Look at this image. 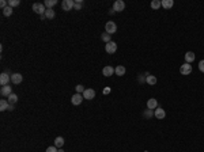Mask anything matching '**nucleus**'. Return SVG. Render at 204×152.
<instances>
[{
    "label": "nucleus",
    "instance_id": "bb28decb",
    "mask_svg": "<svg viewBox=\"0 0 204 152\" xmlns=\"http://www.w3.org/2000/svg\"><path fill=\"white\" fill-rule=\"evenodd\" d=\"M143 116H144V118L150 120L151 117L154 116V113H153V110H151V109H146V110H144V113H143Z\"/></svg>",
    "mask_w": 204,
    "mask_h": 152
},
{
    "label": "nucleus",
    "instance_id": "2eb2a0df",
    "mask_svg": "<svg viewBox=\"0 0 204 152\" xmlns=\"http://www.w3.org/2000/svg\"><path fill=\"white\" fill-rule=\"evenodd\" d=\"M194 58H196V56H194L193 52H186V53H185V63L191 64V63L194 61Z\"/></svg>",
    "mask_w": 204,
    "mask_h": 152
},
{
    "label": "nucleus",
    "instance_id": "c9c22d12",
    "mask_svg": "<svg viewBox=\"0 0 204 152\" xmlns=\"http://www.w3.org/2000/svg\"><path fill=\"white\" fill-rule=\"evenodd\" d=\"M59 152H64V149L63 148H59Z\"/></svg>",
    "mask_w": 204,
    "mask_h": 152
},
{
    "label": "nucleus",
    "instance_id": "9d476101",
    "mask_svg": "<svg viewBox=\"0 0 204 152\" xmlns=\"http://www.w3.org/2000/svg\"><path fill=\"white\" fill-rule=\"evenodd\" d=\"M0 94L3 95V97H10V95L12 94V90H11V87L8 86V84H7V86H1Z\"/></svg>",
    "mask_w": 204,
    "mask_h": 152
},
{
    "label": "nucleus",
    "instance_id": "20e7f679",
    "mask_svg": "<svg viewBox=\"0 0 204 152\" xmlns=\"http://www.w3.org/2000/svg\"><path fill=\"white\" fill-rule=\"evenodd\" d=\"M124 8H125V3L123 0H117V1L113 3V11H116V12H121V11H124Z\"/></svg>",
    "mask_w": 204,
    "mask_h": 152
},
{
    "label": "nucleus",
    "instance_id": "393cba45",
    "mask_svg": "<svg viewBox=\"0 0 204 152\" xmlns=\"http://www.w3.org/2000/svg\"><path fill=\"white\" fill-rule=\"evenodd\" d=\"M54 15H56V14H54V11L52 10V8H46V12H45V16H46L48 19H53Z\"/></svg>",
    "mask_w": 204,
    "mask_h": 152
},
{
    "label": "nucleus",
    "instance_id": "7ed1b4c3",
    "mask_svg": "<svg viewBox=\"0 0 204 152\" xmlns=\"http://www.w3.org/2000/svg\"><path fill=\"white\" fill-rule=\"evenodd\" d=\"M105 50H106V53H109V55L116 53L117 52V44H116L114 41H110V42H108V44H105Z\"/></svg>",
    "mask_w": 204,
    "mask_h": 152
},
{
    "label": "nucleus",
    "instance_id": "0eeeda50",
    "mask_svg": "<svg viewBox=\"0 0 204 152\" xmlns=\"http://www.w3.org/2000/svg\"><path fill=\"white\" fill-rule=\"evenodd\" d=\"M82 95H83V98H84V99L90 100V99H92V98H95V91L92 90V88H86Z\"/></svg>",
    "mask_w": 204,
    "mask_h": 152
},
{
    "label": "nucleus",
    "instance_id": "9b49d317",
    "mask_svg": "<svg viewBox=\"0 0 204 152\" xmlns=\"http://www.w3.org/2000/svg\"><path fill=\"white\" fill-rule=\"evenodd\" d=\"M113 73H114V68H113V67H110V65H106L105 68L102 69V75H103V76H106V78L112 76Z\"/></svg>",
    "mask_w": 204,
    "mask_h": 152
},
{
    "label": "nucleus",
    "instance_id": "1a4fd4ad",
    "mask_svg": "<svg viewBox=\"0 0 204 152\" xmlns=\"http://www.w3.org/2000/svg\"><path fill=\"white\" fill-rule=\"evenodd\" d=\"M154 116H155L156 120H163V118L166 117V113H165V110H163L162 107H156L155 111H154Z\"/></svg>",
    "mask_w": 204,
    "mask_h": 152
},
{
    "label": "nucleus",
    "instance_id": "f257e3e1",
    "mask_svg": "<svg viewBox=\"0 0 204 152\" xmlns=\"http://www.w3.org/2000/svg\"><path fill=\"white\" fill-rule=\"evenodd\" d=\"M105 31L108 33V34H114L116 31H117V25H116L113 20H109V22H106V25H105Z\"/></svg>",
    "mask_w": 204,
    "mask_h": 152
},
{
    "label": "nucleus",
    "instance_id": "aec40b11",
    "mask_svg": "<svg viewBox=\"0 0 204 152\" xmlns=\"http://www.w3.org/2000/svg\"><path fill=\"white\" fill-rule=\"evenodd\" d=\"M8 106H10L8 100H6V99H1V100H0V110H1V111L8 110Z\"/></svg>",
    "mask_w": 204,
    "mask_h": 152
},
{
    "label": "nucleus",
    "instance_id": "6e6552de",
    "mask_svg": "<svg viewBox=\"0 0 204 152\" xmlns=\"http://www.w3.org/2000/svg\"><path fill=\"white\" fill-rule=\"evenodd\" d=\"M180 72H181L182 75H189V73L192 72V65L188 64V63L182 64L181 67H180Z\"/></svg>",
    "mask_w": 204,
    "mask_h": 152
},
{
    "label": "nucleus",
    "instance_id": "cd10ccee",
    "mask_svg": "<svg viewBox=\"0 0 204 152\" xmlns=\"http://www.w3.org/2000/svg\"><path fill=\"white\" fill-rule=\"evenodd\" d=\"M73 10H82V0H76L75 4H73Z\"/></svg>",
    "mask_w": 204,
    "mask_h": 152
},
{
    "label": "nucleus",
    "instance_id": "412c9836",
    "mask_svg": "<svg viewBox=\"0 0 204 152\" xmlns=\"http://www.w3.org/2000/svg\"><path fill=\"white\" fill-rule=\"evenodd\" d=\"M146 81L148 84H151V86H154V84H156V78H155V76H153V75H147V76H146Z\"/></svg>",
    "mask_w": 204,
    "mask_h": 152
},
{
    "label": "nucleus",
    "instance_id": "a878e982",
    "mask_svg": "<svg viewBox=\"0 0 204 152\" xmlns=\"http://www.w3.org/2000/svg\"><path fill=\"white\" fill-rule=\"evenodd\" d=\"M12 7H10V6H7L6 8L3 10V15L4 16H10V15H12Z\"/></svg>",
    "mask_w": 204,
    "mask_h": 152
},
{
    "label": "nucleus",
    "instance_id": "b1692460",
    "mask_svg": "<svg viewBox=\"0 0 204 152\" xmlns=\"http://www.w3.org/2000/svg\"><path fill=\"white\" fill-rule=\"evenodd\" d=\"M16 102H18V95L16 94H11L10 97H8V103L10 105H14V103H16Z\"/></svg>",
    "mask_w": 204,
    "mask_h": 152
},
{
    "label": "nucleus",
    "instance_id": "ddd939ff",
    "mask_svg": "<svg viewBox=\"0 0 204 152\" xmlns=\"http://www.w3.org/2000/svg\"><path fill=\"white\" fill-rule=\"evenodd\" d=\"M22 80H23V76L21 73H12V75H11V81H12L14 84L22 83Z\"/></svg>",
    "mask_w": 204,
    "mask_h": 152
},
{
    "label": "nucleus",
    "instance_id": "423d86ee",
    "mask_svg": "<svg viewBox=\"0 0 204 152\" xmlns=\"http://www.w3.org/2000/svg\"><path fill=\"white\" fill-rule=\"evenodd\" d=\"M83 99H84V98H83V95L82 94H73L72 95V98H71V102H72V105H75V106H78V105H80L83 102Z\"/></svg>",
    "mask_w": 204,
    "mask_h": 152
},
{
    "label": "nucleus",
    "instance_id": "f8f14e48",
    "mask_svg": "<svg viewBox=\"0 0 204 152\" xmlns=\"http://www.w3.org/2000/svg\"><path fill=\"white\" fill-rule=\"evenodd\" d=\"M10 80H11V76H8V73L3 72V73L0 75V84H1V86H7Z\"/></svg>",
    "mask_w": 204,
    "mask_h": 152
},
{
    "label": "nucleus",
    "instance_id": "4be33fe9",
    "mask_svg": "<svg viewBox=\"0 0 204 152\" xmlns=\"http://www.w3.org/2000/svg\"><path fill=\"white\" fill-rule=\"evenodd\" d=\"M101 39L103 42H105V44H108V42H110L112 41V37H110V34H108V33H102V36H101Z\"/></svg>",
    "mask_w": 204,
    "mask_h": 152
},
{
    "label": "nucleus",
    "instance_id": "6ab92c4d",
    "mask_svg": "<svg viewBox=\"0 0 204 152\" xmlns=\"http://www.w3.org/2000/svg\"><path fill=\"white\" fill-rule=\"evenodd\" d=\"M54 145L57 147V148H63V145H64V139L61 136H59V137H56L54 139Z\"/></svg>",
    "mask_w": 204,
    "mask_h": 152
},
{
    "label": "nucleus",
    "instance_id": "c85d7f7f",
    "mask_svg": "<svg viewBox=\"0 0 204 152\" xmlns=\"http://www.w3.org/2000/svg\"><path fill=\"white\" fill-rule=\"evenodd\" d=\"M19 0H8V6L10 7H16V6H19Z\"/></svg>",
    "mask_w": 204,
    "mask_h": 152
},
{
    "label": "nucleus",
    "instance_id": "f704fd0d",
    "mask_svg": "<svg viewBox=\"0 0 204 152\" xmlns=\"http://www.w3.org/2000/svg\"><path fill=\"white\" fill-rule=\"evenodd\" d=\"M8 110H14V105H10V106H8Z\"/></svg>",
    "mask_w": 204,
    "mask_h": 152
},
{
    "label": "nucleus",
    "instance_id": "c756f323",
    "mask_svg": "<svg viewBox=\"0 0 204 152\" xmlns=\"http://www.w3.org/2000/svg\"><path fill=\"white\" fill-rule=\"evenodd\" d=\"M75 88H76V92H78V94H83V92H84V87H83L82 84H78Z\"/></svg>",
    "mask_w": 204,
    "mask_h": 152
},
{
    "label": "nucleus",
    "instance_id": "a211bd4d",
    "mask_svg": "<svg viewBox=\"0 0 204 152\" xmlns=\"http://www.w3.org/2000/svg\"><path fill=\"white\" fill-rule=\"evenodd\" d=\"M150 6H151V8H153V10H158V8H161V7H162V1H161V0H153Z\"/></svg>",
    "mask_w": 204,
    "mask_h": 152
},
{
    "label": "nucleus",
    "instance_id": "72a5a7b5",
    "mask_svg": "<svg viewBox=\"0 0 204 152\" xmlns=\"http://www.w3.org/2000/svg\"><path fill=\"white\" fill-rule=\"evenodd\" d=\"M110 92V88H103V94H109Z\"/></svg>",
    "mask_w": 204,
    "mask_h": 152
},
{
    "label": "nucleus",
    "instance_id": "473e14b6",
    "mask_svg": "<svg viewBox=\"0 0 204 152\" xmlns=\"http://www.w3.org/2000/svg\"><path fill=\"white\" fill-rule=\"evenodd\" d=\"M199 69H200L201 72H204V60H201V61L199 63Z\"/></svg>",
    "mask_w": 204,
    "mask_h": 152
},
{
    "label": "nucleus",
    "instance_id": "2f4dec72",
    "mask_svg": "<svg viewBox=\"0 0 204 152\" xmlns=\"http://www.w3.org/2000/svg\"><path fill=\"white\" fill-rule=\"evenodd\" d=\"M7 6H8V1H6V0H1V1H0V7H1V10H4Z\"/></svg>",
    "mask_w": 204,
    "mask_h": 152
},
{
    "label": "nucleus",
    "instance_id": "5701e85b",
    "mask_svg": "<svg viewBox=\"0 0 204 152\" xmlns=\"http://www.w3.org/2000/svg\"><path fill=\"white\" fill-rule=\"evenodd\" d=\"M44 4H45V7H48V8H52V7H54L56 4H57V0H45Z\"/></svg>",
    "mask_w": 204,
    "mask_h": 152
},
{
    "label": "nucleus",
    "instance_id": "dca6fc26",
    "mask_svg": "<svg viewBox=\"0 0 204 152\" xmlns=\"http://www.w3.org/2000/svg\"><path fill=\"white\" fill-rule=\"evenodd\" d=\"M114 73L117 75V76H124L125 75V67H123V65H117L114 68Z\"/></svg>",
    "mask_w": 204,
    "mask_h": 152
},
{
    "label": "nucleus",
    "instance_id": "39448f33",
    "mask_svg": "<svg viewBox=\"0 0 204 152\" xmlns=\"http://www.w3.org/2000/svg\"><path fill=\"white\" fill-rule=\"evenodd\" d=\"M73 4H75L73 0H63L61 8H63V11H71L73 8Z\"/></svg>",
    "mask_w": 204,
    "mask_h": 152
},
{
    "label": "nucleus",
    "instance_id": "f03ea898",
    "mask_svg": "<svg viewBox=\"0 0 204 152\" xmlns=\"http://www.w3.org/2000/svg\"><path fill=\"white\" fill-rule=\"evenodd\" d=\"M33 11L37 14H40V15H44L45 12H46V7H45L44 3H34L33 4Z\"/></svg>",
    "mask_w": 204,
    "mask_h": 152
},
{
    "label": "nucleus",
    "instance_id": "7c9ffc66",
    "mask_svg": "<svg viewBox=\"0 0 204 152\" xmlns=\"http://www.w3.org/2000/svg\"><path fill=\"white\" fill-rule=\"evenodd\" d=\"M45 152H59V149H57V147L56 145H52V147H48Z\"/></svg>",
    "mask_w": 204,
    "mask_h": 152
},
{
    "label": "nucleus",
    "instance_id": "4468645a",
    "mask_svg": "<svg viewBox=\"0 0 204 152\" xmlns=\"http://www.w3.org/2000/svg\"><path fill=\"white\" fill-rule=\"evenodd\" d=\"M158 107V100L155 99V98H150V99L147 100V109H156Z\"/></svg>",
    "mask_w": 204,
    "mask_h": 152
},
{
    "label": "nucleus",
    "instance_id": "f3484780",
    "mask_svg": "<svg viewBox=\"0 0 204 152\" xmlns=\"http://www.w3.org/2000/svg\"><path fill=\"white\" fill-rule=\"evenodd\" d=\"M173 6H174V1H173V0H162V7L165 10H169Z\"/></svg>",
    "mask_w": 204,
    "mask_h": 152
}]
</instances>
